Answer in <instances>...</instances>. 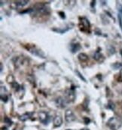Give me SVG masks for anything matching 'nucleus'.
<instances>
[{
    "label": "nucleus",
    "mask_w": 122,
    "mask_h": 130,
    "mask_svg": "<svg viewBox=\"0 0 122 130\" xmlns=\"http://www.w3.org/2000/svg\"><path fill=\"white\" fill-rule=\"evenodd\" d=\"M107 125L112 130H118L119 128H121L122 123L119 118L113 117L109 120Z\"/></svg>",
    "instance_id": "nucleus-1"
},
{
    "label": "nucleus",
    "mask_w": 122,
    "mask_h": 130,
    "mask_svg": "<svg viewBox=\"0 0 122 130\" xmlns=\"http://www.w3.org/2000/svg\"><path fill=\"white\" fill-rule=\"evenodd\" d=\"M79 26H80L81 31H82V32H87V33L90 32V22L88 21V19L86 18L85 17H80Z\"/></svg>",
    "instance_id": "nucleus-2"
},
{
    "label": "nucleus",
    "mask_w": 122,
    "mask_h": 130,
    "mask_svg": "<svg viewBox=\"0 0 122 130\" xmlns=\"http://www.w3.org/2000/svg\"><path fill=\"white\" fill-rule=\"evenodd\" d=\"M76 119L75 117V115L74 114L73 111L70 109H68L66 110V113H65V120L67 123H71V122H73L75 121Z\"/></svg>",
    "instance_id": "nucleus-3"
},
{
    "label": "nucleus",
    "mask_w": 122,
    "mask_h": 130,
    "mask_svg": "<svg viewBox=\"0 0 122 130\" xmlns=\"http://www.w3.org/2000/svg\"><path fill=\"white\" fill-rule=\"evenodd\" d=\"M66 99L68 100L69 102H74L75 99V88H70L66 91Z\"/></svg>",
    "instance_id": "nucleus-4"
},
{
    "label": "nucleus",
    "mask_w": 122,
    "mask_h": 130,
    "mask_svg": "<svg viewBox=\"0 0 122 130\" xmlns=\"http://www.w3.org/2000/svg\"><path fill=\"white\" fill-rule=\"evenodd\" d=\"M55 103H56L57 107L60 108H65L66 106V105L69 103V102L66 99V97H58L56 99Z\"/></svg>",
    "instance_id": "nucleus-5"
},
{
    "label": "nucleus",
    "mask_w": 122,
    "mask_h": 130,
    "mask_svg": "<svg viewBox=\"0 0 122 130\" xmlns=\"http://www.w3.org/2000/svg\"><path fill=\"white\" fill-rule=\"evenodd\" d=\"M39 120L41 123H43L44 125H46L48 123L50 117L48 114V113H46L45 111H41L39 114Z\"/></svg>",
    "instance_id": "nucleus-6"
},
{
    "label": "nucleus",
    "mask_w": 122,
    "mask_h": 130,
    "mask_svg": "<svg viewBox=\"0 0 122 130\" xmlns=\"http://www.w3.org/2000/svg\"><path fill=\"white\" fill-rule=\"evenodd\" d=\"M93 58H94V60H95L96 61H97L99 63H102L104 61V60H105L104 56L101 53H100V51H99V50L95 51V53L93 55Z\"/></svg>",
    "instance_id": "nucleus-7"
},
{
    "label": "nucleus",
    "mask_w": 122,
    "mask_h": 130,
    "mask_svg": "<svg viewBox=\"0 0 122 130\" xmlns=\"http://www.w3.org/2000/svg\"><path fill=\"white\" fill-rule=\"evenodd\" d=\"M117 9H118V17L119 21V25L122 30V5L121 3L117 4Z\"/></svg>",
    "instance_id": "nucleus-8"
},
{
    "label": "nucleus",
    "mask_w": 122,
    "mask_h": 130,
    "mask_svg": "<svg viewBox=\"0 0 122 130\" xmlns=\"http://www.w3.org/2000/svg\"><path fill=\"white\" fill-rule=\"evenodd\" d=\"M63 123V119L60 115H56L54 118V127H60Z\"/></svg>",
    "instance_id": "nucleus-9"
},
{
    "label": "nucleus",
    "mask_w": 122,
    "mask_h": 130,
    "mask_svg": "<svg viewBox=\"0 0 122 130\" xmlns=\"http://www.w3.org/2000/svg\"><path fill=\"white\" fill-rule=\"evenodd\" d=\"M81 49V45L79 43H72L70 44V50L72 53H75Z\"/></svg>",
    "instance_id": "nucleus-10"
},
{
    "label": "nucleus",
    "mask_w": 122,
    "mask_h": 130,
    "mask_svg": "<svg viewBox=\"0 0 122 130\" xmlns=\"http://www.w3.org/2000/svg\"><path fill=\"white\" fill-rule=\"evenodd\" d=\"M78 58H79V60L81 61V62H86V61H87L88 60V56L86 54V53H79V56H78Z\"/></svg>",
    "instance_id": "nucleus-11"
},
{
    "label": "nucleus",
    "mask_w": 122,
    "mask_h": 130,
    "mask_svg": "<svg viewBox=\"0 0 122 130\" xmlns=\"http://www.w3.org/2000/svg\"><path fill=\"white\" fill-rule=\"evenodd\" d=\"M29 2V1H16L14 2V5H16V7L18 8H22L23 6H25L26 5H27Z\"/></svg>",
    "instance_id": "nucleus-12"
},
{
    "label": "nucleus",
    "mask_w": 122,
    "mask_h": 130,
    "mask_svg": "<svg viewBox=\"0 0 122 130\" xmlns=\"http://www.w3.org/2000/svg\"><path fill=\"white\" fill-rule=\"evenodd\" d=\"M11 87H13V89L15 90V92H19L21 89V87L20 86V84L14 81L11 83Z\"/></svg>",
    "instance_id": "nucleus-13"
},
{
    "label": "nucleus",
    "mask_w": 122,
    "mask_h": 130,
    "mask_svg": "<svg viewBox=\"0 0 122 130\" xmlns=\"http://www.w3.org/2000/svg\"><path fill=\"white\" fill-rule=\"evenodd\" d=\"M30 115H31V114H29V113H26V114H23L22 116L20 117V120H21V121H26V120H27L29 118V116Z\"/></svg>",
    "instance_id": "nucleus-14"
},
{
    "label": "nucleus",
    "mask_w": 122,
    "mask_h": 130,
    "mask_svg": "<svg viewBox=\"0 0 122 130\" xmlns=\"http://www.w3.org/2000/svg\"><path fill=\"white\" fill-rule=\"evenodd\" d=\"M4 122H5V123H7L8 126H11V125H12V121H11V120L9 117H5L4 118Z\"/></svg>",
    "instance_id": "nucleus-15"
},
{
    "label": "nucleus",
    "mask_w": 122,
    "mask_h": 130,
    "mask_svg": "<svg viewBox=\"0 0 122 130\" xmlns=\"http://www.w3.org/2000/svg\"><path fill=\"white\" fill-rule=\"evenodd\" d=\"M75 73L77 74L78 77H79V78H81V80H82V81H84V82H87V81H86V79H85V78L81 75V74L79 72V71H78V70H76V71H75Z\"/></svg>",
    "instance_id": "nucleus-16"
},
{
    "label": "nucleus",
    "mask_w": 122,
    "mask_h": 130,
    "mask_svg": "<svg viewBox=\"0 0 122 130\" xmlns=\"http://www.w3.org/2000/svg\"><path fill=\"white\" fill-rule=\"evenodd\" d=\"M112 66L114 67V68L117 69V68H119L120 67H122V64L119 63H115L114 65H112Z\"/></svg>",
    "instance_id": "nucleus-17"
},
{
    "label": "nucleus",
    "mask_w": 122,
    "mask_h": 130,
    "mask_svg": "<svg viewBox=\"0 0 122 130\" xmlns=\"http://www.w3.org/2000/svg\"><path fill=\"white\" fill-rule=\"evenodd\" d=\"M118 81L119 82H122V68L121 69L120 72H119V75H118Z\"/></svg>",
    "instance_id": "nucleus-18"
},
{
    "label": "nucleus",
    "mask_w": 122,
    "mask_h": 130,
    "mask_svg": "<svg viewBox=\"0 0 122 130\" xmlns=\"http://www.w3.org/2000/svg\"><path fill=\"white\" fill-rule=\"evenodd\" d=\"M31 12H33V9H32V8H29L28 10H26V11H22V12H20V14H25V13H31Z\"/></svg>",
    "instance_id": "nucleus-19"
},
{
    "label": "nucleus",
    "mask_w": 122,
    "mask_h": 130,
    "mask_svg": "<svg viewBox=\"0 0 122 130\" xmlns=\"http://www.w3.org/2000/svg\"><path fill=\"white\" fill-rule=\"evenodd\" d=\"M84 123L85 124H88L90 123V120L87 118V117H84Z\"/></svg>",
    "instance_id": "nucleus-20"
},
{
    "label": "nucleus",
    "mask_w": 122,
    "mask_h": 130,
    "mask_svg": "<svg viewBox=\"0 0 122 130\" xmlns=\"http://www.w3.org/2000/svg\"><path fill=\"white\" fill-rule=\"evenodd\" d=\"M59 14H61L60 17L62 18H65V14L63 13V12H59Z\"/></svg>",
    "instance_id": "nucleus-21"
},
{
    "label": "nucleus",
    "mask_w": 122,
    "mask_h": 130,
    "mask_svg": "<svg viewBox=\"0 0 122 130\" xmlns=\"http://www.w3.org/2000/svg\"><path fill=\"white\" fill-rule=\"evenodd\" d=\"M95 5H96V1H92L91 2V7L94 8L95 6Z\"/></svg>",
    "instance_id": "nucleus-22"
},
{
    "label": "nucleus",
    "mask_w": 122,
    "mask_h": 130,
    "mask_svg": "<svg viewBox=\"0 0 122 130\" xmlns=\"http://www.w3.org/2000/svg\"><path fill=\"white\" fill-rule=\"evenodd\" d=\"M2 130H7V129H6V127H2Z\"/></svg>",
    "instance_id": "nucleus-23"
},
{
    "label": "nucleus",
    "mask_w": 122,
    "mask_h": 130,
    "mask_svg": "<svg viewBox=\"0 0 122 130\" xmlns=\"http://www.w3.org/2000/svg\"><path fill=\"white\" fill-rule=\"evenodd\" d=\"M2 71V64L1 63V72Z\"/></svg>",
    "instance_id": "nucleus-24"
},
{
    "label": "nucleus",
    "mask_w": 122,
    "mask_h": 130,
    "mask_svg": "<svg viewBox=\"0 0 122 130\" xmlns=\"http://www.w3.org/2000/svg\"><path fill=\"white\" fill-rule=\"evenodd\" d=\"M81 130H89L88 129H87V128H84V129H81Z\"/></svg>",
    "instance_id": "nucleus-25"
},
{
    "label": "nucleus",
    "mask_w": 122,
    "mask_h": 130,
    "mask_svg": "<svg viewBox=\"0 0 122 130\" xmlns=\"http://www.w3.org/2000/svg\"><path fill=\"white\" fill-rule=\"evenodd\" d=\"M121 54H122V50H121Z\"/></svg>",
    "instance_id": "nucleus-26"
},
{
    "label": "nucleus",
    "mask_w": 122,
    "mask_h": 130,
    "mask_svg": "<svg viewBox=\"0 0 122 130\" xmlns=\"http://www.w3.org/2000/svg\"><path fill=\"white\" fill-rule=\"evenodd\" d=\"M66 130H71V129H66Z\"/></svg>",
    "instance_id": "nucleus-27"
}]
</instances>
